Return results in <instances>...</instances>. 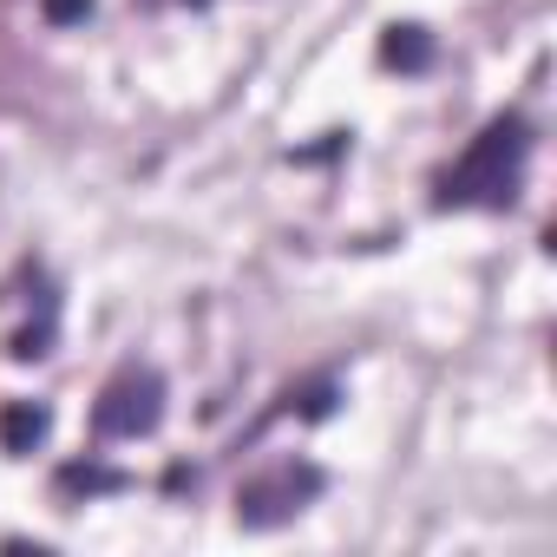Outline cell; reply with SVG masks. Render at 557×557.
<instances>
[{"mask_svg":"<svg viewBox=\"0 0 557 557\" xmlns=\"http://www.w3.org/2000/svg\"><path fill=\"white\" fill-rule=\"evenodd\" d=\"M524 158H531V125L518 112H498L472 145L466 158L440 177V210H505L518 197V177H524Z\"/></svg>","mask_w":557,"mask_h":557,"instance_id":"1","label":"cell"},{"mask_svg":"<svg viewBox=\"0 0 557 557\" xmlns=\"http://www.w3.org/2000/svg\"><path fill=\"white\" fill-rule=\"evenodd\" d=\"M322 485H329L322 466H309V459H283V466H269V472H256V479L236 485V524H249V531H275V524H289Z\"/></svg>","mask_w":557,"mask_h":557,"instance_id":"2","label":"cell"},{"mask_svg":"<svg viewBox=\"0 0 557 557\" xmlns=\"http://www.w3.org/2000/svg\"><path fill=\"white\" fill-rule=\"evenodd\" d=\"M164 420V381L151 368H119L106 394L92 400V433L99 440H145Z\"/></svg>","mask_w":557,"mask_h":557,"instance_id":"3","label":"cell"},{"mask_svg":"<svg viewBox=\"0 0 557 557\" xmlns=\"http://www.w3.org/2000/svg\"><path fill=\"white\" fill-rule=\"evenodd\" d=\"M47 433H53L47 400H8V407H0V446H8L14 459H21V453H34Z\"/></svg>","mask_w":557,"mask_h":557,"instance_id":"4","label":"cell"},{"mask_svg":"<svg viewBox=\"0 0 557 557\" xmlns=\"http://www.w3.org/2000/svg\"><path fill=\"white\" fill-rule=\"evenodd\" d=\"M381 66H394V73H426V66H433V34L413 27V21H394V27L381 34Z\"/></svg>","mask_w":557,"mask_h":557,"instance_id":"5","label":"cell"},{"mask_svg":"<svg viewBox=\"0 0 557 557\" xmlns=\"http://www.w3.org/2000/svg\"><path fill=\"white\" fill-rule=\"evenodd\" d=\"M132 479L119 472V466H99V459H73V466H60V492L66 498H99V492H125Z\"/></svg>","mask_w":557,"mask_h":557,"instance_id":"6","label":"cell"},{"mask_svg":"<svg viewBox=\"0 0 557 557\" xmlns=\"http://www.w3.org/2000/svg\"><path fill=\"white\" fill-rule=\"evenodd\" d=\"M335 381H302V387H289L283 394V413H302V420H329L335 413Z\"/></svg>","mask_w":557,"mask_h":557,"instance_id":"7","label":"cell"},{"mask_svg":"<svg viewBox=\"0 0 557 557\" xmlns=\"http://www.w3.org/2000/svg\"><path fill=\"white\" fill-rule=\"evenodd\" d=\"M47 348H53V322H40V329H21V335L8 342V355H14V361H40Z\"/></svg>","mask_w":557,"mask_h":557,"instance_id":"8","label":"cell"},{"mask_svg":"<svg viewBox=\"0 0 557 557\" xmlns=\"http://www.w3.org/2000/svg\"><path fill=\"white\" fill-rule=\"evenodd\" d=\"M40 14L53 27H79V21H92V0H40Z\"/></svg>","mask_w":557,"mask_h":557,"instance_id":"9","label":"cell"},{"mask_svg":"<svg viewBox=\"0 0 557 557\" xmlns=\"http://www.w3.org/2000/svg\"><path fill=\"white\" fill-rule=\"evenodd\" d=\"M190 8H203V0H190Z\"/></svg>","mask_w":557,"mask_h":557,"instance_id":"10","label":"cell"}]
</instances>
